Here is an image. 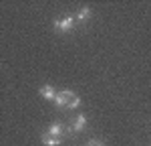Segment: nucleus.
I'll return each instance as SVG.
<instances>
[{
    "label": "nucleus",
    "instance_id": "f257e3e1",
    "mask_svg": "<svg viewBox=\"0 0 151 146\" xmlns=\"http://www.w3.org/2000/svg\"><path fill=\"white\" fill-rule=\"evenodd\" d=\"M55 104L60 110H73V108L81 106V97L77 96L75 91H70V89H60L57 93V97H55Z\"/></svg>",
    "mask_w": 151,
    "mask_h": 146
},
{
    "label": "nucleus",
    "instance_id": "f03ea898",
    "mask_svg": "<svg viewBox=\"0 0 151 146\" xmlns=\"http://www.w3.org/2000/svg\"><path fill=\"white\" fill-rule=\"evenodd\" d=\"M77 26V18L73 16V14H67V16H63V18H57L55 23H52V28L57 31L58 35H65V33H69Z\"/></svg>",
    "mask_w": 151,
    "mask_h": 146
},
{
    "label": "nucleus",
    "instance_id": "7ed1b4c3",
    "mask_svg": "<svg viewBox=\"0 0 151 146\" xmlns=\"http://www.w3.org/2000/svg\"><path fill=\"white\" fill-rule=\"evenodd\" d=\"M48 136H52V138H58V140H65L67 136H69V128L63 124V122H52L50 126L47 128V132Z\"/></svg>",
    "mask_w": 151,
    "mask_h": 146
},
{
    "label": "nucleus",
    "instance_id": "20e7f679",
    "mask_svg": "<svg viewBox=\"0 0 151 146\" xmlns=\"http://www.w3.org/2000/svg\"><path fill=\"white\" fill-rule=\"evenodd\" d=\"M85 128H87V116H85V114H77V116L70 120L69 134H81Z\"/></svg>",
    "mask_w": 151,
    "mask_h": 146
},
{
    "label": "nucleus",
    "instance_id": "39448f33",
    "mask_svg": "<svg viewBox=\"0 0 151 146\" xmlns=\"http://www.w3.org/2000/svg\"><path fill=\"white\" fill-rule=\"evenodd\" d=\"M38 93H40V97H45V99H48V101H55V97H57L58 91L50 83H47V85H42V87L38 89Z\"/></svg>",
    "mask_w": 151,
    "mask_h": 146
},
{
    "label": "nucleus",
    "instance_id": "423d86ee",
    "mask_svg": "<svg viewBox=\"0 0 151 146\" xmlns=\"http://www.w3.org/2000/svg\"><path fill=\"white\" fill-rule=\"evenodd\" d=\"M75 18H77V23H87V20L91 18V8H89V6H81Z\"/></svg>",
    "mask_w": 151,
    "mask_h": 146
},
{
    "label": "nucleus",
    "instance_id": "0eeeda50",
    "mask_svg": "<svg viewBox=\"0 0 151 146\" xmlns=\"http://www.w3.org/2000/svg\"><path fill=\"white\" fill-rule=\"evenodd\" d=\"M40 140H42V144H45V146H60V144H63V140L52 138V136H48V134H45V132H42V136H40Z\"/></svg>",
    "mask_w": 151,
    "mask_h": 146
},
{
    "label": "nucleus",
    "instance_id": "6e6552de",
    "mask_svg": "<svg viewBox=\"0 0 151 146\" xmlns=\"http://www.w3.org/2000/svg\"><path fill=\"white\" fill-rule=\"evenodd\" d=\"M85 146H105V144L101 142V140H95V138H91V140H89Z\"/></svg>",
    "mask_w": 151,
    "mask_h": 146
}]
</instances>
